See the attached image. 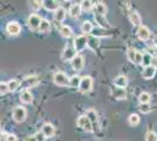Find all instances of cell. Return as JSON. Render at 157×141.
I'll return each mask as SVG.
<instances>
[{
	"mask_svg": "<svg viewBox=\"0 0 157 141\" xmlns=\"http://www.w3.org/2000/svg\"><path fill=\"white\" fill-rule=\"evenodd\" d=\"M93 87V80L90 76H83L81 79V84H80V92L82 93H87V92H90Z\"/></svg>",
	"mask_w": 157,
	"mask_h": 141,
	"instance_id": "6da1fadb",
	"label": "cell"
},
{
	"mask_svg": "<svg viewBox=\"0 0 157 141\" xmlns=\"http://www.w3.org/2000/svg\"><path fill=\"white\" fill-rule=\"evenodd\" d=\"M87 46H88V38L86 35H81V37L75 38V40H74V47H75L76 52L83 51Z\"/></svg>",
	"mask_w": 157,
	"mask_h": 141,
	"instance_id": "7a4b0ae2",
	"label": "cell"
},
{
	"mask_svg": "<svg viewBox=\"0 0 157 141\" xmlns=\"http://www.w3.org/2000/svg\"><path fill=\"white\" fill-rule=\"evenodd\" d=\"M53 80L58 86H68L69 85V79L62 72H56L53 76Z\"/></svg>",
	"mask_w": 157,
	"mask_h": 141,
	"instance_id": "3957f363",
	"label": "cell"
},
{
	"mask_svg": "<svg viewBox=\"0 0 157 141\" xmlns=\"http://www.w3.org/2000/svg\"><path fill=\"white\" fill-rule=\"evenodd\" d=\"M78 126L81 128H83V129L87 131V132H92V131H94V129H93V126H92V122H90L89 118H88L87 115H81V116L78 118Z\"/></svg>",
	"mask_w": 157,
	"mask_h": 141,
	"instance_id": "277c9868",
	"label": "cell"
},
{
	"mask_svg": "<svg viewBox=\"0 0 157 141\" xmlns=\"http://www.w3.org/2000/svg\"><path fill=\"white\" fill-rule=\"evenodd\" d=\"M26 109L24 107H17L13 111V119L14 121H17V122H24L25 119H26Z\"/></svg>",
	"mask_w": 157,
	"mask_h": 141,
	"instance_id": "5b68a950",
	"label": "cell"
},
{
	"mask_svg": "<svg viewBox=\"0 0 157 141\" xmlns=\"http://www.w3.org/2000/svg\"><path fill=\"white\" fill-rule=\"evenodd\" d=\"M75 52H76L75 47L71 46V45H67L66 48L63 49V52H62V60H73L76 57Z\"/></svg>",
	"mask_w": 157,
	"mask_h": 141,
	"instance_id": "8992f818",
	"label": "cell"
},
{
	"mask_svg": "<svg viewBox=\"0 0 157 141\" xmlns=\"http://www.w3.org/2000/svg\"><path fill=\"white\" fill-rule=\"evenodd\" d=\"M41 21H42V19L40 18L39 15L32 14V15H29V18H28V20H27V24H28L29 28L36 29V28H39L40 25H41Z\"/></svg>",
	"mask_w": 157,
	"mask_h": 141,
	"instance_id": "52a82bcc",
	"label": "cell"
},
{
	"mask_svg": "<svg viewBox=\"0 0 157 141\" xmlns=\"http://www.w3.org/2000/svg\"><path fill=\"white\" fill-rule=\"evenodd\" d=\"M87 116L89 118V120L92 122V126L94 131H98V114L94 109H89L87 112Z\"/></svg>",
	"mask_w": 157,
	"mask_h": 141,
	"instance_id": "ba28073f",
	"label": "cell"
},
{
	"mask_svg": "<svg viewBox=\"0 0 157 141\" xmlns=\"http://www.w3.org/2000/svg\"><path fill=\"white\" fill-rule=\"evenodd\" d=\"M60 2L59 1H55V0H45L42 1V6L45 7L48 11H58L60 8Z\"/></svg>",
	"mask_w": 157,
	"mask_h": 141,
	"instance_id": "9c48e42d",
	"label": "cell"
},
{
	"mask_svg": "<svg viewBox=\"0 0 157 141\" xmlns=\"http://www.w3.org/2000/svg\"><path fill=\"white\" fill-rule=\"evenodd\" d=\"M6 29L10 34H12V35H18V34L20 33V31H21V27H20V25L18 22L12 21V22H8V24H7Z\"/></svg>",
	"mask_w": 157,
	"mask_h": 141,
	"instance_id": "30bf717a",
	"label": "cell"
},
{
	"mask_svg": "<svg viewBox=\"0 0 157 141\" xmlns=\"http://www.w3.org/2000/svg\"><path fill=\"white\" fill-rule=\"evenodd\" d=\"M72 67L75 69V71H81L83 68V65H85V61H83V58L81 55H76L72 61Z\"/></svg>",
	"mask_w": 157,
	"mask_h": 141,
	"instance_id": "8fae6325",
	"label": "cell"
},
{
	"mask_svg": "<svg viewBox=\"0 0 157 141\" xmlns=\"http://www.w3.org/2000/svg\"><path fill=\"white\" fill-rule=\"evenodd\" d=\"M137 37L141 39V40H148L149 39V37H150V32H149V29L147 28L145 26H140L137 29Z\"/></svg>",
	"mask_w": 157,
	"mask_h": 141,
	"instance_id": "7c38bea8",
	"label": "cell"
},
{
	"mask_svg": "<svg viewBox=\"0 0 157 141\" xmlns=\"http://www.w3.org/2000/svg\"><path fill=\"white\" fill-rule=\"evenodd\" d=\"M113 95H114V98L117 99V100H123V99L127 98V92H125L124 88L116 87L113 91Z\"/></svg>",
	"mask_w": 157,
	"mask_h": 141,
	"instance_id": "4fadbf2b",
	"label": "cell"
},
{
	"mask_svg": "<svg viewBox=\"0 0 157 141\" xmlns=\"http://www.w3.org/2000/svg\"><path fill=\"white\" fill-rule=\"evenodd\" d=\"M156 72V68H154L152 66H148V67H144V69L142 71V76L144 79H151Z\"/></svg>",
	"mask_w": 157,
	"mask_h": 141,
	"instance_id": "5bb4252c",
	"label": "cell"
},
{
	"mask_svg": "<svg viewBox=\"0 0 157 141\" xmlns=\"http://www.w3.org/2000/svg\"><path fill=\"white\" fill-rule=\"evenodd\" d=\"M98 45H100V40H98V37H95V35L88 37V47H89L90 49L95 51L98 47Z\"/></svg>",
	"mask_w": 157,
	"mask_h": 141,
	"instance_id": "9a60e30c",
	"label": "cell"
},
{
	"mask_svg": "<svg viewBox=\"0 0 157 141\" xmlns=\"http://www.w3.org/2000/svg\"><path fill=\"white\" fill-rule=\"evenodd\" d=\"M42 133H44V135L46 138H51L55 133V129H54V127H53L51 123H45L44 127H42Z\"/></svg>",
	"mask_w": 157,
	"mask_h": 141,
	"instance_id": "2e32d148",
	"label": "cell"
},
{
	"mask_svg": "<svg viewBox=\"0 0 157 141\" xmlns=\"http://www.w3.org/2000/svg\"><path fill=\"white\" fill-rule=\"evenodd\" d=\"M114 84L118 88H125V86L128 85V80H127V78H125L124 75H120V76H117L114 80Z\"/></svg>",
	"mask_w": 157,
	"mask_h": 141,
	"instance_id": "e0dca14e",
	"label": "cell"
},
{
	"mask_svg": "<svg viewBox=\"0 0 157 141\" xmlns=\"http://www.w3.org/2000/svg\"><path fill=\"white\" fill-rule=\"evenodd\" d=\"M81 5L80 4H73L71 8H69V14H71V17L73 18H78L80 13H81Z\"/></svg>",
	"mask_w": 157,
	"mask_h": 141,
	"instance_id": "ac0fdd59",
	"label": "cell"
},
{
	"mask_svg": "<svg viewBox=\"0 0 157 141\" xmlns=\"http://www.w3.org/2000/svg\"><path fill=\"white\" fill-rule=\"evenodd\" d=\"M129 19H130L131 24H132L134 26H140V25H141V21H142L141 15H140L137 12H131V13L129 14Z\"/></svg>",
	"mask_w": 157,
	"mask_h": 141,
	"instance_id": "d6986e66",
	"label": "cell"
},
{
	"mask_svg": "<svg viewBox=\"0 0 157 141\" xmlns=\"http://www.w3.org/2000/svg\"><path fill=\"white\" fill-rule=\"evenodd\" d=\"M107 11H108V8H107V6H105L103 2H98V4L95 5V14H100V15L105 17Z\"/></svg>",
	"mask_w": 157,
	"mask_h": 141,
	"instance_id": "ffe728a7",
	"label": "cell"
},
{
	"mask_svg": "<svg viewBox=\"0 0 157 141\" xmlns=\"http://www.w3.org/2000/svg\"><path fill=\"white\" fill-rule=\"evenodd\" d=\"M20 99L21 101L24 102V104H32L33 101V95L31 92H28V91H25V92H22L21 95H20Z\"/></svg>",
	"mask_w": 157,
	"mask_h": 141,
	"instance_id": "44dd1931",
	"label": "cell"
},
{
	"mask_svg": "<svg viewBox=\"0 0 157 141\" xmlns=\"http://www.w3.org/2000/svg\"><path fill=\"white\" fill-rule=\"evenodd\" d=\"M54 18H55V20L59 21V22L63 21L66 18V11L62 8V7H60L59 10L55 12V14H54Z\"/></svg>",
	"mask_w": 157,
	"mask_h": 141,
	"instance_id": "7402d4cb",
	"label": "cell"
},
{
	"mask_svg": "<svg viewBox=\"0 0 157 141\" xmlns=\"http://www.w3.org/2000/svg\"><path fill=\"white\" fill-rule=\"evenodd\" d=\"M26 84L28 87H33V86H35V85H38V82H39V78L36 76V75H31V76H27L26 78Z\"/></svg>",
	"mask_w": 157,
	"mask_h": 141,
	"instance_id": "603a6c76",
	"label": "cell"
},
{
	"mask_svg": "<svg viewBox=\"0 0 157 141\" xmlns=\"http://www.w3.org/2000/svg\"><path fill=\"white\" fill-rule=\"evenodd\" d=\"M49 29H51V22L48 20H46V19H42L41 25H40V27H39V31L42 32V33H46Z\"/></svg>",
	"mask_w": 157,
	"mask_h": 141,
	"instance_id": "cb8c5ba5",
	"label": "cell"
},
{
	"mask_svg": "<svg viewBox=\"0 0 157 141\" xmlns=\"http://www.w3.org/2000/svg\"><path fill=\"white\" fill-rule=\"evenodd\" d=\"M80 84H81V78L78 76V75H74L69 79V86L74 88L80 87Z\"/></svg>",
	"mask_w": 157,
	"mask_h": 141,
	"instance_id": "d4e9b609",
	"label": "cell"
},
{
	"mask_svg": "<svg viewBox=\"0 0 157 141\" xmlns=\"http://www.w3.org/2000/svg\"><path fill=\"white\" fill-rule=\"evenodd\" d=\"M60 33L65 38H69L72 35V28L68 26H61L60 27Z\"/></svg>",
	"mask_w": 157,
	"mask_h": 141,
	"instance_id": "484cf974",
	"label": "cell"
},
{
	"mask_svg": "<svg viewBox=\"0 0 157 141\" xmlns=\"http://www.w3.org/2000/svg\"><path fill=\"white\" fill-rule=\"evenodd\" d=\"M81 29H82L83 33H90L93 31V24L90 21H85L81 26Z\"/></svg>",
	"mask_w": 157,
	"mask_h": 141,
	"instance_id": "4316f807",
	"label": "cell"
},
{
	"mask_svg": "<svg viewBox=\"0 0 157 141\" xmlns=\"http://www.w3.org/2000/svg\"><path fill=\"white\" fill-rule=\"evenodd\" d=\"M138 99H140V102H141V104H149L151 96H150V94H149V93H145V92H143V93L140 94Z\"/></svg>",
	"mask_w": 157,
	"mask_h": 141,
	"instance_id": "83f0119b",
	"label": "cell"
},
{
	"mask_svg": "<svg viewBox=\"0 0 157 141\" xmlns=\"http://www.w3.org/2000/svg\"><path fill=\"white\" fill-rule=\"evenodd\" d=\"M7 85H8V88H10V91L11 92H13V91H15L17 88L19 87L20 82L17 79H12V80H10L8 82H7Z\"/></svg>",
	"mask_w": 157,
	"mask_h": 141,
	"instance_id": "f1b7e54d",
	"label": "cell"
},
{
	"mask_svg": "<svg viewBox=\"0 0 157 141\" xmlns=\"http://www.w3.org/2000/svg\"><path fill=\"white\" fill-rule=\"evenodd\" d=\"M136 52H137V51H135L134 48H129V49L127 51V57H128V59H129V61H130V62H135Z\"/></svg>",
	"mask_w": 157,
	"mask_h": 141,
	"instance_id": "f546056e",
	"label": "cell"
},
{
	"mask_svg": "<svg viewBox=\"0 0 157 141\" xmlns=\"http://www.w3.org/2000/svg\"><path fill=\"white\" fill-rule=\"evenodd\" d=\"M94 18H95V20L98 21V24H100L102 27L107 26V24H108V22H107V20H105V17H103V15H100V14H95V17H94Z\"/></svg>",
	"mask_w": 157,
	"mask_h": 141,
	"instance_id": "4dcf8cb0",
	"label": "cell"
},
{
	"mask_svg": "<svg viewBox=\"0 0 157 141\" xmlns=\"http://www.w3.org/2000/svg\"><path fill=\"white\" fill-rule=\"evenodd\" d=\"M80 5H81V8H82L83 11H89L93 7V2L89 1V0H83V1H81Z\"/></svg>",
	"mask_w": 157,
	"mask_h": 141,
	"instance_id": "1f68e13d",
	"label": "cell"
},
{
	"mask_svg": "<svg viewBox=\"0 0 157 141\" xmlns=\"http://www.w3.org/2000/svg\"><path fill=\"white\" fill-rule=\"evenodd\" d=\"M151 60H152V57H151V54L149 53H144V57H143V64L145 67H148V66H151Z\"/></svg>",
	"mask_w": 157,
	"mask_h": 141,
	"instance_id": "d6a6232c",
	"label": "cell"
},
{
	"mask_svg": "<svg viewBox=\"0 0 157 141\" xmlns=\"http://www.w3.org/2000/svg\"><path fill=\"white\" fill-rule=\"evenodd\" d=\"M138 122H140V118L137 114H131L129 116V123L131 126H136V125H138Z\"/></svg>",
	"mask_w": 157,
	"mask_h": 141,
	"instance_id": "836d02e7",
	"label": "cell"
},
{
	"mask_svg": "<svg viewBox=\"0 0 157 141\" xmlns=\"http://www.w3.org/2000/svg\"><path fill=\"white\" fill-rule=\"evenodd\" d=\"M140 111L143 113V114H145V113H149L151 111V107L149 104H140Z\"/></svg>",
	"mask_w": 157,
	"mask_h": 141,
	"instance_id": "e575fe53",
	"label": "cell"
},
{
	"mask_svg": "<svg viewBox=\"0 0 157 141\" xmlns=\"http://www.w3.org/2000/svg\"><path fill=\"white\" fill-rule=\"evenodd\" d=\"M145 141H157L156 134H155L152 131L148 132V133L145 134Z\"/></svg>",
	"mask_w": 157,
	"mask_h": 141,
	"instance_id": "d590c367",
	"label": "cell"
},
{
	"mask_svg": "<svg viewBox=\"0 0 157 141\" xmlns=\"http://www.w3.org/2000/svg\"><path fill=\"white\" fill-rule=\"evenodd\" d=\"M143 57L144 54L142 52H136V58H135V64H137V65H141V64H143Z\"/></svg>",
	"mask_w": 157,
	"mask_h": 141,
	"instance_id": "8d00e7d4",
	"label": "cell"
},
{
	"mask_svg": "<svg viewBox=\"0 0 157 141\" xmlns=\"http://www.w3.org/2000/svg\"><path fill=\"white\" fill-rule=\"evenodd\" d=\"M8 91H10V88H8V85H7L6 82H1V84H0V93H1V95L6 94Z\"/></svg>",
	"mask_w": 157,
	"mask_h": 141,
	"instance_id": "74e56055",
	"label": "cell"
},
{
	"mask_svg": "<svg viewBox=\"0 0 157 141\" xmlns=\"http://www.w3.org/2000/svg\"><path fill=\"white\" fill-rule=\"evenodd\" d=\"M31 5H32L31 7H32L33 10H39L40 7L42 6V1H32Z\"/></svg>",
	"mask_w": 157,
	"mask_h": 141,
	"instance_id": "f35d334b",
	"label": "cell"
},
{
	"mask_svg": "<svg viewBox=\"0 0 157 141\" xmlns=\"http://www.w3.org/2000/svg\"><path fill=\"white\" fill-rule=\"evenodd\" d=\"M35 138H36V140L38 141H45L46 140V136L44 135L42 132H41V133H38V134L35 135Z\"/></svg>",
	"mask_w": 157,
	"mask_h": 141,
	"instance_id": "ab89813d",
	"label": "cell"
},
{
	"mask_svg": "<svg viewBox=\"0 0 157 141\" xmlns=\"http://www.w3.org/2000/svg\"><path fill=\"white\" fill-rule=\"evenodd\" d=\"M151 66L154 68H157V57H152V60H151Z\"/></svg>",
	"mask_w": 157,
	"mask_h": 141,
	"instance_id": "60d3db41",
	"label": "cell"
},
{
	"mask_svg": "<svg viewBox=\"0 0 157 141\" xmlns=\"http://www.w3.org/2000/svg\"><path fill=\"white\" fill-rule=\"evenodd\" d=\"M7 141H18V139H17V136L13 134H10L8 135V138H7Z\"/></svg>",
	"mask_w": 157,
	"mask_h": 141,
	"instance_id": "b9f144b4",
	"label": "cell"
},
{
	"mask_svg": "<svg viewBox=\"0 0 157 141\" xmlns=\"http://www.w3.org/2000/svg\"><path fill=\"white\" fill-rule=\"evenodd\" d=\"M7 138H8V134L1 133V141H7Z\"/></svg>",
	"mask_w": 157,
	"mask_h": 141,
	"instance_id": "7bdbcfd3",
	"label": "cell"
},
{
	"mask_svg": "<svg viewBox=\"0 0 157 141\" xmlns=\"http://www.w3.org/2000/svg\"><path fill=\"white\" fill-rule=\"evenodd\" d=\"M25 141H38V140H36L35 136H27L26 139H25Z\"/></svg>",
	"mask_w": 157,
	"mask_h": 141,
	"instance_id": "ee69618b",
	"label": "cell"
},
{
	"mask_svg": "<svg viewBox=\"0 0 157 141\" xmlns=\"http://www.w3.org/2000/svg\"><path fill=\"white\" fill-rule=\"evenodd\" d=\"M155 45H156V46H157V38H156V39H155Z\"/></svg>",
	"mask_w": 157,
	"mask_h": 141,
	"instance_id": "f6af8a7d",
	"label": "cell"
}]
</instances>
